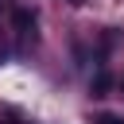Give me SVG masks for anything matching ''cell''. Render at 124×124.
Instances as JSON below:
<instances>
[{"mask_svg":"<svg viewBox=\"0 0 124 124\" xmlns=\"http://www.w3.org/2000/svg\"><path fill=\"white\" fill-rule=\"evenodd\" d=\"M35 27H39V19H35V12L31 8H16L12 12V31L19 35V50H27V46H35Z\"/></svg>","mask_w":124,"mask_h":124,"instance_id":"obj_1","label":"cell"},{"mask_svg":"<svg viewBox=\"0 0 124 124\" xmlns=\"http://www.w3.org/2000/svg\"><path fill=\"white\" fill-rule=\"evenodd\" d=\"M89 89H93V97H105V93L112 89V78H108V70H97V74H93V81H89Z\"/></svg>","mask_w":124,"mask_h":124,"instance_id":"obj_2","label":"cell"},{"mask_svg":"<svg viewBox=\"0 0 124 124\" xmlns=\"http://www.w3.org/2000/svg\"><path fill=\"white\" fill-rule=\"evenodd\" d=\"M89 124H124V116H116V112H93Z\"/></svg>","mask_w":124,"mask_h":124,"instance_id":"obj_3","label":"cell"},{"mask_svg":"<svg viewBox=\"0 0 124 124\" xmlns=\"http://www.w3.org/2000/svg\"><path fill=\"white\" fill-rule=\"evenodd\" d=\"M4 58H8V46H4V39H0V62H4Z\"/></svg>","mask_w":124,"mask_h":124,"instance_id":"obj_4","label":"cell"},{"mask_svg":"<svg viewBox=\"0 0 124 124\" xmlns=\"http://www.w3.org/2000/svg\"><path fill=\"white\" fill-rule=\"evenodd\" d=\"M70 4H85V0H70Z\"/></svg>","mask_w":124,"mask_h":124,"instance_id":"obj_5","label":"cell"},{"mask_svg":"<svg viewBox=\"0 0 124 124\" xmlns=\"http://www.w3.org/2000/svg\"><path fill=\"white\" fill-rule=\"evenodd\" d=\"M120 89H124V78H120Z\"/></svg>","mask_w":124,"mask_h":124,"instance_id":"obj_6","label":"cell"}]
</instances>
